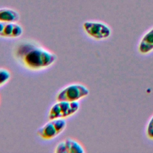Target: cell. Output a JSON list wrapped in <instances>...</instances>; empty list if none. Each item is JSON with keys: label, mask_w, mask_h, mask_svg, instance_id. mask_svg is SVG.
<instances>
[{"label": "cell", "mask_w": 153, "mask_h": 153, "mask_svg": "<svg viewBox=\"0 0 153 153\" xmlns=\"http://www.w3.org/2000/svg\"><path fill=\"white\" fill-rule=\"evenodd\" d=\"M14 55L18 62L32 71L44 70L56 60V55L32 40L19 42L14 48Z\"/></svg>", "instance_id": "cell-1"}, {"label": "cell", "mask_w": 153, "mask_h": 153, "mask_svg": "<svg viewBox=\"0 0 153 153\" xmlns=\"http://www.w3.org/2000/svg\"><path fill=\"white\" fill-rule=\"evenodd\" d=\"M89 94L88 88L83 84L75 83L60 90L56 95L57 101L78 102Z\"/></svg>", "instance_id": "cell-2"}, {"label": "cell", "mask_w": 153, "mask_h": 153, "mask_svg": "<svg viewBox=\"0 0 153 153\" xmlns=\"http://www.w3.org/2000/svg\"><path fill=\"white\" fill-rule=\"evenodd\" d=\"M66 125L65 118L50 120L38 130L36 133L43 140H51L62 133L66 128Z\"/></svg>", "instance_id": "cell-3"}, {"label": "cell", "mask_w": 153, "mask_h": 153, "mask_svg": "<svg viewBox=\"0 0 153 153\" xmlns=\"http://www.w3.org/2000/svg\"><path fill=\"white\" fill-rule=\"evenodd\" d=\"M79 108V102L57 101L51 107L48 118L49 120L65 118L74 115Z\"/></svg>", "instance_id": "cell-4"}, {"label": "cell", "mask_w": 153, "mask_h": 153, "mask_svg": "<svg viewBox=\"0 0 153 153\" xmlns=\"http://www.w3.org/2000/svg\"><path fill=\"white\" fill-rule=\"evenodd\" d=\"M82 27L88 36L96 40L107 39L111 33L109 27L100 22L86 21L84 22Z\"/></svg>", "instance_id": "cell-5"}, {"label": "cell", "mask_w": 153, "mask_h": 153, "mask_svg": "<svg viewBox=\"0 0 153 153\" xmlns=\"http://www.w3.org/2000/svg\"><path fill=\"white\" fill-rule=\"evenodd\" d=\"M54 152L56 153H84L85 150L82 145L77 140L66 138L58 143Z\"/></svg>", "instance_id": "cell-6"}, {"label": "cell", "mask_w": 153, "mask_h": 153, "mask_svg": "<svg viewBox=\"0 0 153 153\" xmlns=\"http://www.w3.org/2000/svg\"><path fill=\"white\" fill-rule=\"evenodd\" d=\"M23 33L22 27L17 23H3L0 36L8 38L20 37Z\"/></svg>", "instance_id": "cell-7"}, {"label": "cell", "mask_w": 153, "mask_h": 153, "mask_svg": "<svg viewBox=\"0 0 153 153\" xmlns=\"http://www.w3.org/2000/svg\"><path fill=\"white\" fill-rule=\"evenodd\" d=\"M138 50L142 54H146L153 51V27L142 38L138 46Z\"/></svg>", "instance_id": "cell-8"}, {"label": "cell", "mask_w": 153, "mask_h": 153, "mask_svg": "<svg viewBox=\"0 0 153 153\" xmlns=\"http://www.w3.org/2000/svg\"><path fill=\"white\" fill-rule=\"evenodd\" d=\"M20 19L19 14L14 10L4 8L0 9V22L3 23H17Z\"/></svg>", "instance_id": "cell-9"}, {"label": "cell", "mask_w": 153, "mask_h": 153, "mask_svg": "<svg viewBox=\"0 0 153 153\" xmlns=\"http://www.w3.org/2000/svg\"><path fill=\"white\" fill-rule=\"evenodd\" d=\"M11 78V74L8 70L0 68V87L6 84Z\"/></svg>", "instance_id": "cell-10"}, {"label": "cell", "mask_w": 153, "mask_h": 153, "mask_svg": "<svg viewBox=\"0 0 153 153\" xmlns=\"http://www.w3.org/2000/svg\"><path fill=\"white\" fill-rule=\"evenodd\" d=\"M146 134L150 140H153V115L150 118L146 129Z\"/></svg>", "instance_id": "cell-11"}]
</instances>
